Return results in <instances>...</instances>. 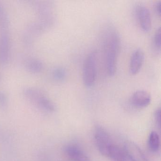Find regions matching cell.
<instances>
[{
  "mask_svg": "<svg viewBox=\"0 0 161 161\" xmlns=\"http://www.w3.org/2000/svg\"><path fill=\"white\" fill-rule=\"evenodd\" d=\"M120 42L117 32L114 28L109 27L104 34V46L106 69L108 75L111 77L116 72Z\"/></svg>",
  "mask_w": 161,
  "mask_h": 161,
  "instance_id": "cell-1",
  "label": "cell"
},
{
  "mask_svg": "<svg viewBox=\"0 0 161 161\" xmlns=\"http://www.w3.org/2000/svg\"><path fill=\"white\" fill-rule=\"evenodd\" d=\"M95 139L100 153L103 156L110 158L113 151L116 145L114 144L108 132L101 126L96 127Z\"/></svg>",
  "mask_w": 161,
  "mask_h": 161,
  "instance_id": "cell-2",
  "label": "cell"
},
{
  "mask_svg": "<svg viewBox=\"0 0 161 161\" xmlns=\"http://www.w3.org/2000/svg\"><path fill=\"white\" fill-rule=\"evenodd\" d=\"M97 53L91 52L86 56L83 69V80L85 86L90 87L95 83L97 77Z\"/></svg>",
  "mask_w": 161,
  "mask_h": 161,
  "instance_id": "cell-3",
  "label": "cell"
},
{
  "mask_svg": "<svg viewBox=\"0 0 161 161\" xmlns=\"http://www.w3.org/2000/svg\"><path fill=\"white\" fill-rule=\"evenodd\" d=\"M35 9L40 17V20L55 21L53 13V3L51 1H40L34 2Z\"/></svg>",
  "mask_w": 161,
  "mask_h": 161,
  "instance_id": "cell-4",
  "label": "cell"
},
{
  "mask_svg": "<svg viewBox=\"0 0 161 161\" xmlns=\"http://www.w3.org/2000/svg\"><path fill=\"white\" fill-rule=\"evenodd\" d=\"M136 16L139 26L143 31L148 32L152 28L150 12L147 7L142 4L137 5L135 9Z\"/></svg>",
  "mask_w": 161,
  "mask_h": 161,
  "instance_id": "cell-5",
  "label": "cell"
},
{
  "mask_svg": "<svg viewBox=\"0 0 161 161\" xmlns=\"http://www.w3.org/2000/svg\"><path fill=\"white\" fill-rule=\"evenodd\" d=\"M126 156L131 161H148L141 149L134 142L127 141L124 145Z\"/></svg>",
  "mask_w": 161,
  "mask_h": 161,
  "instance_id": "cell-6",
  "label": "cell"
},
{
  "mask_svg": "<svg viewBox=\"0 0 161 161\" xmlns=\"http://www.w3.org/2000/svg\"><path fill=\"white\" fill-rule=\"evenodd\" d=\"M10 38L6 31L0 34V64H6L10 59Z\"/></svg>",
  "mask_w": 161,
  "mask_h": 161,
  "instance_id": "cell-7",
  "label": "cell"
},
{
  "mask_svg": "<svg viewBox=\"0 0 161 161\" xmlns=\"http://www.w3.org/2000/svg\"><path fill=\"white\" fill-rule=\"evenodd\" d=\"M145 61V53L141 49L134 51L131 56L130 64V72L132 75L137 74L141 70Z\"/></svg>",
  "mask_w": 161,
  "mask_h": 161,
  "instance_id": "cell-8",
  "label": "cell"
},
{
  "mask_svg": "<svg viewBox=\"0 0 161 161\" xmlns=\"http://www.w3.org/2000/svg\"><path fill=\"white\" fill-rule=\"evenodd\" d=\"M151 101V96L147 91L138 90L134 92L131 98L132 104L137 108H145L149 105Z\"/></svg>",
  "mask_w": 161,
  "mask_h": 161,
  "instance_id": "cell-9",
  "label": "cell"
},
{
  "mask_svg": "<svg viewBox=\"0 0 161 161\" xmlns=\"http://www.w3.org/2000/svg\"><path fill=\"white\" fill-rule=\"evenodd\" d=\"M67 156L73 161H91L89 157L78 147L74 145H68L65 148Z\"/></svg>",
  "mask_w": 161,
  "mask_h": 161,
  "instance_id": "cell-10",
  "label": "cell"
},
{
  "mask_svg": "<svg viewBox=\"0 0 161 161\" xmlns=\"http://www.w3.org/2000/svg\"><path fill=\"white\" fill-rule=\"evenodd\" d=\"M36 105L45 112L53 113L56 111V106L53 102L49 99L45 95L41 96L34 102Z\"/></svg>",
  "mask_w": 161,
  "mask_h": 161,
  "instance_id": "cell-11",
  "label": "cell"
},
{
  "mask_svg": "<svg viewBox=\"0 0 161 161\" xmlns=\"http://www.w3.org/2000/svg\"><path fill=\"white\" fill-rule=\"evenodd\" d=\"M25 65L29 71L33 73H40L44 68V64L38 59H29L26 62Z\"/></svg>",
  "mask_w": 161,
  "mask_h": 161,
  "instance_id": "cell-12",
  "label": "cell"
},
{
  "mask_svg": "<svg viewBox=\"0 0 161 161\" xmlns=\"http://www.w3.org/2000/svg\"><path fill=\"white\" fill-rule=\"evenodd\" d=\"M149 148L153 152H157L160 149V140L159 135L156 131L150 133L148 140Z\"/></svg>",
  "mask_w": 161,
  "mask_h": 161,
  "instance_id": "cell-13",
  "label": "cell"
},
{
  "mask_svg": "<svg viewBox=\"0 0 161 161\" xmlns=\"http://www.w3.org/2000/svg\"><path fill=\"white\" fill-rule=\"evenodd\" d=\"M23 92L26 97L33 102L35 101L38 98L44 95L42 91L34 87H25L23 89Z\"/></svg>",
  "mask_w": 161,
  "mask_h": 161,
  "instance_id": "cell-14",
  "label": "cell"
},
{
  "mask_svg": "<svg viewBox=\"0 0 161 161\" xmlns=\"http://www.w3.org/2000/svg\"><path fill=\"white\" fill-rule=\"evenodd\" d=\"M52 76L56 81L63 82L66 79L67 72L64 68L57 67L53 70Z\"/></svg>",
  "mask_w": 161,
  "mask_h": 161,
  "instance_id": "cell-15",
  "label": "cell"
},
{
  "mask_svg": "<svg viewBox=\"0 0 161 161\" xmlns=\"http://www.w3.org/2000/svg\"><path fill=\"white\" fill-rule=\"evenodd\" d=\"M10 24L8 15L3 6L0 4V28L2 31H7Z\"/></svg>",
  "mask_w": 161,
  "mask_h": 161,
  "instance_id": "cell-16",
  "label": "cell"
},
{
  "mask_svg": "<svg viewBox=\"0 0 161 161\" xmlns=\"http://www.w3.org/2000/svg\"><path fill=\"white\" fill-rule=\"evenodd\" d=\"M161 28H159L154 33L153 38V47L154 49L157 53H160L161 51Z\"/></svg>",
  "mask_w": 161,
  "mask_h": 161,
  "instance_id": "cell-17",
  "label": "cell"
},
{
  "mask_svg": "<svg viewBox=\"0 0 161 161\" xmlns=\"http://www.w3.org/2000/svg\"><path fill=\"white\" fill-rule=\"evenodd\" d=\"M8 97L4 92L0 91V108L5 109L8 106Z\"/></svg>",
  "mask_w": 161,
  "mask_h": 161,
  "instance_id": "cell-18",
  "label": "cell"
},
{
  "mask_svg": "<svg viewBox=\"0 0 161 161\" xmlns=\"http://www.w3.org/2000/svg\"><path fill=\"white\" fill-rule=\"evenodd\" d=\"M154 117H155V120L157 127L160 129V124H161V110L160 109H157L155 111Z\"/></svg>",
  "mask_w": 161,
  "mask_h": 161,
  "instance_id": "cell-19",
  "label": "cell"
},
{
  "mask_svg": "<svg viewBox=\"0 0 161 161\" xmlns=\"http://www.w3.org/2000/svg\"><path fill=\"white\" fill-rule=\"evenodd\" d=\"M161 2L159 1L157 2L155 4L154 9H155V12L156 13L157 16L160 17H161Z\"/></svg>",
  "mask_w": 161,
  "mask_h": 161,
  "instance_id": "cell-20",
  "label": "cell"
},
{
  "mask_svg": "<svg viewBox=\"0 0 161 161\" xmlns=\"http://www.w3.org/2000/svg\"><path fill=\"white\" fill-rule=\"evenodd\" d=\"M113 161H126V159H120V160H113Z\"/></svg>",
  "mask_w": 161,
  "mask_h": 161,
  "instance_id": "cell-21",
  "label": "cell"
}]
</instances>
